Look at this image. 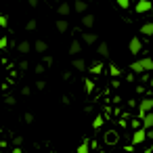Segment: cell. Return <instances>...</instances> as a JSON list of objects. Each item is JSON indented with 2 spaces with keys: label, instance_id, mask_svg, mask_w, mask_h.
Returning a JSON list of instances; mask_svg holds the SVG:
<instances>
[{
  "label": "cell",
  "instance_id": "obj_27",
  "mask_svg": "<svg viewBox=\"0 0 153 153\" xmlns=\"http://www.w3.org/2000/svg\"><path fill=\"white\" fill-rule=\"evenodd\" d=\"M78 153H88V147H86V143H84V145H80V149H78Z\"/></svg>",
  "mask_w": 153,
  "mask_h": 153
},
{
  "label": "cell",
  "instance_id": "obj_25",
  "mask_svg": "<svg viewBox=\"0 0 153 153\" xmlns=\"http://www.w3.org/2000/svg\"><path fill=\"white\" fill-rule=\"evenodd\" d=\"M36 88H38V90H44V88H46V82H42V80L36 82Z\"/></svg>",
  "mask_w": 153,
  "mask_h": 153
},
{
  "label": "cell",
  "instance_id": "obj_2",
  "mask_svg": "<svg viewBox=\"0 0 153 153\" xmlns=\"http://www.w3.org/2000/svg\"><path fill=\"white\" fill-rule=\"evenodd\" d=\"M151 9H153L151 0H138V2H136V13H138V15H143V13H149Z\"/></svg>",
  "mask_w": 153,
  "mask_h": 153
},
{
  "label": "cell",
  "instance_id": "obj_3",
  "mask_svg": "<svg viewBox=\"0 0 153 153\" xmlns=\"http://www.w3.org/2000/svg\"><path fill=\"white\" fill-rule=\"evenodd\" d=\"M128 51H130L132 55H138V53L143 51V42H140L138 38H132V40L128 42Z\"/></svg>",
  "mask_w": 153,
  "mask_h": 153
},
{
  "label": "cell",
  "instance_id": "obj_4",
  "mask_svg": "<svg viewBox=\"0 0 153 153\" xmlns=\"http://www.w3.org/2000/svg\"><path fill=\"white\" fill-rule=\"evenodd\" d=\"M151 109H153V99H143V103H140V117L147 111H151Z\"/></svg>",
  "mask_w": 153,
  "mask_h": 153
},
{
  "label": "cell",
  "instance_id": "obj_8",
  "mask_svg": "<svg viewBox=\"0 0 153 153\" xmlns=\"http://www.w3.org/2000/svg\"><path fill=\"white\" fill-rule=\"evenodd\" d=\"M57 11H59V15H63V17H67V15H69V11H71V7H69V2H61Z\"/></svg>",
  "mask_w": 153,
  "mask_h": 153
},
{
  "label": "cell",
  "instance_id": "obj_21",
  "mask_svg": "<svg viewBox=\"0 0 153 153\" xmlns=\"http://www.w3.org/2000/svg\"><path fill=\"white\" fill-rule=\"evenodd\" d=\"M115 4H117L120 9H128V7H130V0H115Z\"/></svg>",
  "mask_w": 153,
  "mask_h": 153
},
{
  "label": "cell",
  "instance_id": "obj_26",
  "mask_svg": "<svg viewBox=\"0 0 153 153\" xmlns=\"http://www.w3.org/2000/svg\"><path fill=\"white\" fill-rule=\"evenodd\" d=\"M101 124H103V117H97V120H94V124H92V126H94V128H101Z\"/></svg>",
  "mask_w": 153,
  "mask_h": 153
},
{
  "label": "cell",
  "instance_id": "obj_6",
  "mask_svg": "<svg viewBox=\"0 0 153 153\" xmlns=\"http://www.w3.org/2000/svg\"><path fill=\"white\" fill-rule=\"evenodd\" d=\"M17 51H19L21 55H27V53L32 51V44H30L27 40H23V42H19V46H17Z\"/></svg>",
  "mask_w": 153,
  "mask_h": 153
},
{
  "label": "cell",
  "instance_id": "obj_19",
  "mask_svg": "<svg viewBox=\"0 0 153 153\" xmlns=\"http://www.w3.org/2000/svg\"><path fill=\"white\" fill-rule=\"evenodd\" d=\"M132 140H134V143H143V140H145V130H138V132L132 136Z\"/></svg>",
  "mask_w": 153,
  "mask_h": 153
},
{
  "label": "cell",
  "instance_id": "obj_17",
  "mask_svg": "<svg viewBox=\"0 0 153 153\" xmlns=\"http://www.w3.org/2000/svg\"><path fill=\"white\" fill-rule=\"evenodd\" d=\"M143 124H145V128H151L153 126V113H145L143 115Z\"/></svg>",
  "mask_w": 153,
  "mask_h": 153
},
{
  "label": "cell",
  "instance_id": "obj_24",
  "mask_svg": "<svg viewBox=\"0 0 153 153\" xmlns=\"http://www.w3.org/2000/svg\"><path fill=\"white\" fill-rule=\"evenodd\" d=\"M7 44H9V40L2 36V38H0V51H4V48H7Z\"/></svg>",
  "mask_w": 153,
  "mask_h": 153
},
{
  "label": "cell",
  "instance_id": "obj_14",
  "mask_svg": "<svg viewBox=\"0 0 153 153\" xmlns=\"http://www.w3.org/2000/svg\"><path fill=\"white\" fill-rule=\"evenodd\" d=\"M82 40L86 42V44H97V34H82Z\"/></svg>",
  "mask_w": 153,
  "mask_h": 153
},
{
  "label": "cell",
  "instance_id": "obj_15",
  "mask_svg": "<svg viewBox=\"0 0 153 153\" xmlns=\"http://www.w3.org/2000/svg\"><path fill=\"white\" fill-rule=\"evenodd\" d=\"M88 71H90L92 76H99V74L103 71V65H101V63H92V65L88 67Z\"/></svg>",
  "mask_w": 153,
  "mask_h": 153
},
{
  "label": "cell",
  "instance_id": "obj_30",
  "mask_svg": "<svg viewBox=\"0 0 153 153\" xmlns=\"http://www.w3.org/2000/svg\"><path fill=\"white\" fill-rule=\"evenodd\" d=\"M149 84H151V88H153V76H151V80H149Z\"/></svg>",
  "mask_w": 153,
  "mask_h": 153
},
{
  "label": "cell",
  "instance_id": "obj_16",
  "mask_svg": "<svg viewBox=\"0 0 153 153\" xmlns=\"http://www.w3.org/2000/svg\"><path fill=\"white\" fill-rule=\"evenodd\" d=\"M71 67H74V69H78V71H84V69H86V63H84L82 59H76V61L71 63Z\"/></svg>",
  "mask_w": 153,
  "mask_h": 153
},
{
  "label": "cell",
  "instance_id": "obj_10",
  "mask_svg": "<svg viewBox=\"0 0 153 153\" xmlns=\"http://www.w3.org/2000/svg\"><path fill=\"white\" fill-rule=\"evenodd\" d=\"M80 51H82V44H80L78 40H74V42L69 44V55H80Z\"/></svg>",
  "mask_w": 153,
  "mask_h": 153
},
{
  "label": "cell",
  "instance_id": "obj_22",
  "mask_svg": "<svg viewBox=\"0 0 153 153\" xmlns=\"http://www.w3.org/2000/svg\"><path fill=\"white\" fill-rule=\"evenodd\" d=\"M109 74H111L113 78H117V76H120V69H117V65H109Z\"/></svg>",
  "mask_w": 153,
  "mask_h": 153
},
{
  "label": "cell",
  "instance_id": "obj_5",
  "mask_svg": "<svg viewBox=\"0 0 153 153\" xmlns=\"http://www.w3.org/2000/svg\"><path fill=\"white\" fill-rule=\"evenodd\" d=\"M82 25H84L86 30L92 27V25H94V15H88V13H86V15L82 17Z\"/></svg>",
  "mask_w": 153,
  "mask_h": 153
},
{
  "label": "cell",
  "instance_id": "obj_23",
  "mask_svg": "<svg viewBox=\"0 0 153 153\" xmlns=\"http://www.w3.org/2000/svg\"><path fill=\"white\" fill-rule=\"evenodd\" d=\"M7 25H9V17L0 13V27H7Z\"/></svg>",
  "mask_w": 153,
  "mask_h": 153
},
{
  "label": "cell",
  "instance_id": "obj_20",
  "mask_svg": "<svg viewBox=\"0 0 153 153\" xmlns=\"http://www.w3.org/2000/svg\"><path fill=\"white\" fill-rule=\"evenodd\" d=\"M36 27H38V23H36V19H30V21H27V25H25V30H27V32H34Z\"/></svg>",
  "mask_w": 153,
  "mask_h": 153
},
{
  "label": "cell",
  "instance_id": "obj_28",
  "mask_svg": "<svg viewBox=\"0 0 153 153\" xmlns=\"http://www.w3.org/2000/svg\"><path fill=\"white\" fill-rule=\"evenodd\" d=\"M36 74H44V65H36Z\"/></svg>",
  "mask_w": 153,
  "mask_h": 153
},
{
  "label": "cell",
  "instance_id": "obj_18",
  "mask_svg": "<svg viewBox=\"0 0 153 153\" xmlns=\"http://www.w3.org/2000/svg\"><path fill=\"white\" fill-rule=\"evenodd\" d=\"M94 90V82L92 80H84V92H92Z\"/></svg>",
  "mask_w": 153,
  "mask_h": 153
},
{
  "label": "cell",
  "instance_id": "obj_1",
  "mask_svg": "<svg viewBox=\"0 0 153 153\" xmlns=\"http://www.w3.org/2000/svg\"><path fill=\"white\" fill-rule=\"evenodd\" d=\"M130 69H132L134 74L153 71V59H151V57H145V59H140V61H134V63L130 65Z\"/></svg>",
  "mask_w": 153,
  "mask_h": 153
},
{
  "label": "cell",
  "instance_id": "obj_11",
  "mask_svg": "<svg viewBox=\"0 0 153 153\" xmlns=\"http://www.w3.org/2000/svg\"><path fill=\"white\" fill-rule=\"evenodd\" d=\"M140 34L143 36H153V23H143L140 25Z\"/></svg>",
  "mask_w": 153,
  "mask_h": 153
},
{
  "label": "cell",
  "instance_id": "obj_9",
  "mask_svg": "<svg viewBox=\"0 0 153 153\" xmlns=\"http://www.w3.org/2000/svg\"><path fill=\"white\" fill-rule=\"evenodd\" d=\"M46 48H48V44L44 40H36V44H34V51L36 53H46Z\"/></svg>",
  "mask_w": 153,
  "mask_h": 153
},
{
  "label": "cell",
  "instance_id": "obj_12",
  "mask_svg": "<svg viewBox=\"0 0 153 153\" xmlns=\"http://www.w3.org/2000/svg\"><path fill=\"white\" fill-rule=\"evenodd\" d=\"M74 11H76V13H86V0H76Z\"/></svg>",
  "mask_w": 153,
  "mask_h": 153
},
{
  "label": "cell",
  "instance_id": "obj_7",
  "mask_svg": "<svg viewBox=\"0 0 153 153\" xmlns=\"http://www.w3.org/2000/svg\"><path fill=\"white\" fill-rule=\"evenodd\" d=\"M97 53H99L103 59H107V57H109V46H107V42H101L99 48H97Z\"/></svg>",
  "mask_w": 153,
  "mask_h": 153
},
{
  "label": "cell",
  "instance_id": "obj_29",
  "mask_svg": "<svg viewBox=\"0 0 153 153\" xmlns=\"http://www.w3.org/2000/svg\"><path fill=\"white\" fill-rule=\"evenodd\" d=\"M27 4L30 7H38V0H27Z\"/></svg>",
  "mask_w": 153,
  "mask_h": 153
},
{
  "label": "cell",
  "instance_id": "obj_13",
  "mask_svg": "<svg viewBox=\"0 0 153 153\" xmlns=\"http://www.w3.org/2000/svg\"><path fill=\"white\" fill-rule=\"evenodd\" d=\"M57 30H59L61 34H65V32L69 30V21H65V19H59V21H57Z\"/></svg>",
  "mask_w": 153,
  "mask_h": 153
}]
</instances>
